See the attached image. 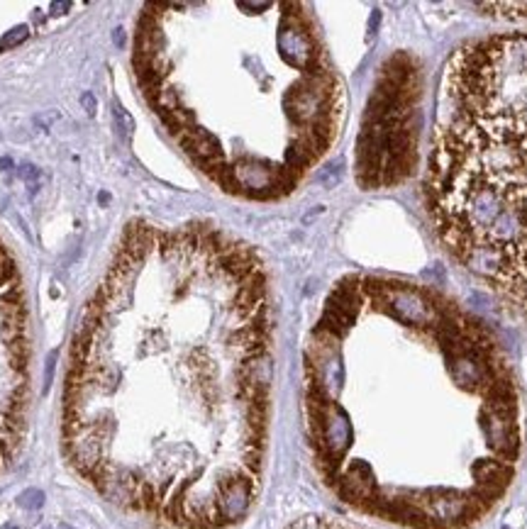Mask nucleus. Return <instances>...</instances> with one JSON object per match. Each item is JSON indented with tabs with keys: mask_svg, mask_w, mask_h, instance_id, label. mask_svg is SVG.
<instances>
[{
	"mask_svg": "<svg viewBox=\"0 0 527 529\" xmlns=\"http://www.w3.org/2000/svg\"><path fill=\"white\" fill-rule=\"evenodd\" d=\"M305 420L327 488L403 529H469L506 495L520 398L491 329L439 288L344 278L305 349Z\"/></svg>",
	"mask_w": 527,
	"mask_h": 529,
	"instance_id": "obj_1",
	"label": "nucleus"
},
{
	"mask_svg": "<svg viewBox=\"0 0 527 529\" xmlns=\"http://www.w3.org/2000/svg\"><path fill=\"white\" fill-rule=\"evenodd\" d=\"M207 234L198 225L181 324L151 329L132 366L71 344L64 383V454L78 476L110 503L183 529L247 517L269 442L266 271H244L212 310L186 308Z\"/></svg>",
	"mask_w": 527,
	"mask_h": 529,
	"instance_id": "obj_2",
	"label": "nucleus"
},
{
	"mask_svg": "<svg viewBox=\"0 0 527 529\" xmlns=\"http://www.w3.org/2000/svg\"><path fill=\"white\" fill-rule=\"evenodd\" d=\"M425 203L452 257L527 310V35L466 41L447 62Z\"/></svg>",
	"mask_w": 527,
	"mask_h": 529,
	"instance_id": "obj_3",
	"label": "nucleus"
},
{
	"mask_svg": "<svg viewBox=\"0 0 527 529\" xmlns=\"http://www.w3.org/2000/svg\"><path fill=\"white\" fill-rule=\"evenodd\" d=\"M420 73L408 57L386 64L376 93L369 100L357 147V178L362 188L403 183L418 156Z\"/></svg>",
	"mask_w": 527,
	"mask_h": 529,
	"instance_id": "obj_4",
	"label": "nucleus"
},
{
	"mask_svg": "<svg viewBox=\"0 0 527 529\" xmlns=\"http://www.w3.org/2000/svg\"><path fill=\"white\" fill-rule=\"evenodd\" d=\"M288 529H359V527H349V524H342L337 519L327 517H303L295 524H290Z\"/></svg>",
	"mask_w": 527,
	"mask_h": 529,
	"instance_id": "obj_5",
	"label": "nucleus"
},
{
	"mask_svg": "<svg viewBox=\"0 0 527 529\" xmlns=\"http://www.w3.org/2000/svg\"><path fill=\"white\" fill-rule=\"evenodd\" d=\"M22 39H27V27H17V30H12L10 35L6 37V39L0 41V49L3 46H12V44H20Z\"/></svg>",
	"mask_w": 527,
	"mask_h": 529,
	"instance_id": "obj_6",
	"label": "nucleus"
},
{
	"mask_svg": "<svg viewBox=\"0 0 527 529\" xmlns=\"http://www.w3.org/2000/svg\"><path fill=\"white\" fill-rule=\"evenodd\" d=\"M115 118H118V122L122 124V132H124V134L132 132V127H135V122H132V118H129V115L124 113V110L120 108V105H118V108H115Z\"/></svg>",
	"mask_w": 527,
	"mask_h": 529,
	"instance_id": "obj_7",
	"label": "nucleus"
},
{
	"mask_svg": "<svg viewBox=\"0 0 527 529\" xmlns=\"http://www.w3.org/2000/svg\"><path fill=\"white\" fill-rule=\"evenodd\" d=\"M20 505H25V508H39V505H41V493H37V490H30V493H25L20 498Z\"/></svg>",
	"mask_w": 527,
	"mask_h": 529,
	"instance_id": "obj_8",
	"label": "nucleus"
},
{
	"mask_svg": "<svg viewBox=\"0 0 527 529\" xmlns=\"http://www.w3.org/2000/svg\"><path fill=\"white\" fill-rule=\"evenodd\" d=\"M81 103H83V108H86L88 115H93V113H95V105H98V103H95V98L91 95V93H86V95H83Z\"/></svg>",
	"mask_w": 527,
	"mask_h": 529,
	"instance_id": "obj_9",
	"label": "nucleus"
},
{
	"mask_svg": "<svg viewBox=\"0 0 527 529\" xmlns=\"http://www.w3.org/2000/svg\"><path fill=\"white\" fill-rule=\"evenodd\" d=\"M68 8H71V3H54V6H52V12H54V10L62 12V10H68Z\"/></svg>",
	"mask_w": 527,
	"mask_h": 529,
	"instance_id": "obj_10",
	"label": "nucleus"
},
{
	"mask_svg": "<svg viewBox=\"0 0 527 529\" xmlns=\"http://www.w3.org/2000/svg\"><path fill=\"white\" fill-rule=\"evenodd\" d=\"M122 41H124V32L122 30H115V44L122 46Z\"/></svg>",
	"mask_w": 527,
	"mask_h": 529,
	"instance_id": "obj_11",
	"label": "nucleus"
}]
</instances>
